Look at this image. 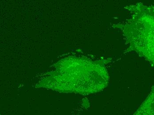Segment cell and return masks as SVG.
Returning a JSON list of instances; mask_svg holds the SVG:
<instances>
[{
	"mask_svg": "<svg viewBox=\"0 0 154 115\" xmlns=\"http://www.w3.org/2000/svg\"><path fill=\"white\" fill-rule=\"evenodd\" d=\"M131 17L123 23L113 25L120 30L128 47L154 64V6L137 3L126 6Z\"/></svg>",
	"mask_w": 154,
	"mask_h": 115,
	"instance_id": "obj_1",
	"label": "cell"
}]
</instances>
